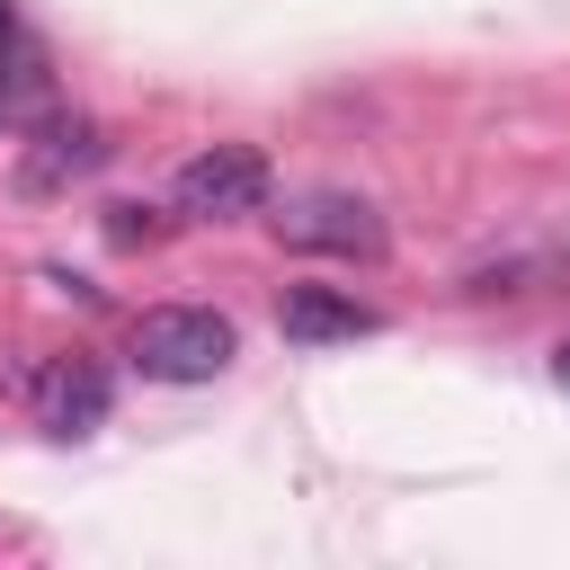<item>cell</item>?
<instances>
[{
    "label": "cell",
    "instance_id": "obj_1",
    "mask_svg": "<svg viewBox=\"0 0 570 570\" xmlns=\"http://www.w3.org/2000/svg\"><path fill=\"white\" fill-rule=\"evenodd\" d=\"M125 356H134L142 383H214V374L240 356V330H232V312H214V303H151V312L134 321Z\"/></svg>",
    "mask_w": 570,
    "mask_h": 570
},
{
    "label": "cell",
    "instance_id": "obj_2",
    "mask_svg": "<svg viewBox=\"0 0 570 570\" xmlns=\"http://www.w3.org/2000/svg\"><path fill=\"white\" fill-rule=\"evenodd\" d=\"M267 151L258 142H205V151H187L178 160V178H169V196H178V214H196V223H240V214H258L267 205Z\"/></svg>",
    "mask_w": 570,
    "mask_h": 570
},
{
    "label": "cell",
    "instance_id": "obj_3",
    "mask_svg": "<svg viewBox=\"0 0 570 570\" xmlns=\"http://www.w3.org/2000/svg\"><path fill=\"white\" fill-rule=\"evenodd\" d=\"M276 232L294 249H321V258H383V214L356 196H303L276 214Z\"/></svg>",
    "mask_w": 570,
    "mask_h": 570
},
{
    "label": "cell",
    "instance_id": "obj_4",
    "mask_svg": "<svg viewBox=\"0 0 570 570\" xmlns=\"http://www.w3.org/2000/svg\"><path fill=\"white\" fill-rule=\"evenodd\" d=\"M276 330H285L294 347H338V338H374V330H383V312H374V303H356V294H338V285H285Z\"/></svg>",
    "mask_w": 570,
    "mask_h": 570
},
{
    "label": "cell",
    "instance_id": "obj_5",
    "mask_svg": "<svg viewBox=\"0 0 570 570\" xmlns=\"http://www.w3.org/2000/svg\"><path fill=\"white\" fill-rule=\"evenodd\" d=\"M27 401H36V419H45L53 436H89V428L107 419V365H98V356H53V365L27 383Z\"/></svg>",
    "mask_w": 570,
    "mask_h": 570
},
{
    "label": "cell",
    "instance_id": "obj_6",
    "mask_svg": "<svg viewBox=\"0 0 570 570\" xmlns=\"http://www.w3.org/2000/svg\"><path fill=\"white\" fill-rule=\"evenodd\" d=\"M107 160V142H98V125L89 116H53L45 134H36V151H27V169H18V187L27 196H45V187H62V178H89Z\"/></svg>",
    "mask_w": 570,
    "mask_h": 570
},
{
    "label": "cell",
    "instance_id": "obj_7",
    "mask_svg": "<svg viewBox=\"0 0 570 570\" xmlns=\"http://www.w3.org/2000/svg\"><path fill=\"white\" fill-rule=\"evenodd\" d=\"M36 107H45V71H36L27 36H18V9L0 0V134H18Z\"/></svg>",
    "mask_w": 570,
    "mask_h": 570
},
{
    "label": "cell",
    "instance_id": "obj_8",
    "mask_svg": "<svg viewBox=\"0 0 570 570\" xmlns=\"http://www.w3.org/2000/svg\"><path fill=\"white\" fill-rule=\"evenodd\" d=\"M107 240H116V249L160 240V214H151V205H107Z\"/></svg>",
    "mask_w": 570,
    "mask_h": 570
},
{
    "label": "cell",
    "instance_id": "obj_9",
    "mask_svg": "<svg viewBox=\"0 0 570 570\" xmlns=\"http://www.w3.org/2000/svg\"><path fill=\"white\" fill-rule=\"evenodd\" d=\"M552 383H561V392H570V338H561V347H552Z\"/></svg>",
    "mask_w": 570,
    "mask_h": 570
}]
</instances>
